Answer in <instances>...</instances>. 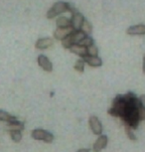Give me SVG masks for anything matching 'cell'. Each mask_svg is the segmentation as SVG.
<instances>
[{
    "label": "cell",
    "instance_id": "8fae6325",
    "mask_svg": "<svg viewBox=\"0 0 145 152\" xmlns=\"http://www.w3.org/2000/svg\"><path fill=\"white\" fill-rule=\"evenodd\" d=\"M53 39L50 37H45V38H41L39 40H37V42L35 43V48L38 50H45L48 49L49 47L53 45Z\"/></svg>",
    "mask_w": 145,
    "mask_h": 152
},
{
    "label": "cell",
    "instance_id": "5bb4252c",
    "mask_svg": "<svg viewBox=\"0 0 145 152\" xmlns=\"http://www.w3.org/2000/svg\"><path fill=\"white\" fill-rule=\"evenodd\" d=\"M71 36H72L74 44H79V43L87 35H86L82 30H74V32L71 34Z\"/></svg>",
    "mask_w": 145,
    "mask_h": 152
},
{
    "label": "cell",
    "instance_id": "d6986e66",
    "mask_svg": "<svg viewBox=\"0 0 145 152\" xmlns=\"http://www.w3.org/2000/svg\"><path fill=\"white\" fill-rule=\"evenodd\" d=\"M85 65H86V63H85L84 59H79L78 60L76 63H75V66H74V68H75V70L77 72H79V73H82V72L85 71Z\"/></svg>",
    "mask_w": 145,
    "mask_h": 152
},
{
    "label": "cell",
    "instance_id": "d4e9b609",
    "mask_svg": "<svg viewBox=\"0 0 145 152\" xmlns=\"http://www.w3.org/2000/svg\"><path fill=\"white\" fill-rule=\"evenodd\" d=\"M142 71H143V73L145 75V55L143 57V64H142Z\"/></svg>",
    "mask_w": 145,
    "mask_h": 152
},
{
    "label": "cell",
    "instance_id": "e0dca14e",
    "mask_svg": "<svg viewBox=\"0 0 145 152\" xmlns=\"http://www.w3.org/2000/svg\"><path fill=\"white\" fill-rule=\"evenodd\" d=\"M81 30L84 32L86 35H90L93 32V26H92V24H90V22H89L86 19L84 21V23H82V26L81 28Z\"/></svg>",
    "mask_w": 145,
    "mask_h": 152
},
{
    "label": "cell",
    "instance_id": "277c9868",
    "mask_svg": "<svg viewBox=\"0 0 145 152\" xmlns=\"http://www.w3.org/2000/svg\"><path fill=\"white\" fill-rule=\"evenodd\" d=\"M85 20H86V18L82 13L74 10L72 12V18H71V26L73 27L74 30H81Z\"/></svg>",
    "mask_w": 145,
    "mask_h": 152
},
{
    "label": "cell",
    "instance_id": "9c48e42d",
    "mask_svg": "<svg viewBox=\"0 0 145 152\" xmlns=\"http://www.w3.org/2000/svg\"><path fill=\"white\" fill-rule=\"evenodd\" d=\"M107 145V136L106 135H98V138L93 143V150L95 152H101L102 149H104Z\"/></svg>",
    "mask_w": 145,
    "mask_h": 152
},
{
    "label": "cell",
    "instance_id": "484cf974",
    "mask_svg": "<svg viewBox=\"0 0 145 152\" xmlns=\"http://www.w3.org/2000/svg\"><path fill=\"white\" fill-rule=\"evenodd\" d=\"M77 152H90V149H87V148H82V149H79V150H78Z\"/></svg>",
    "mask_w": 145,
    "mask_h": 152
},
{
    "label": "cell",
    "instance_id": "7c38bea8",
    "mask_svg": "<svg viewBox=\"0 0 145 152\" xmlns=\"http://www.w3.org/2000/svg\"><path fill=\"white\" fill-rule=\"evenodd\" d=\"M70 51L76 55H78L79 57H82L87 55V48L85 47V46H82L81 44H74L72 47L70 48Z\"/></svg>",
    "mask_w": 145,
    "mask_h": 152
},
{
    "label": "cell",
    "instance_id": "cb8c5ba5",
    "mask_svg": "<svg viewBox=\"0 0 145 152\" xmlns=\"http://www.w3.org/2000/svg\"><path fill=\"white\" fill-rule=\"evenodd\" d=\"M138 102H139V104L145 108V94H142V96L138 97Z\"/></svg>",
    "mask_w": 145,
    "mask_h": 152
},
{
    "label": "cell",
    "instance_id": "5b68a950",
    "mask_svg": "<svg viewBox=\"0 0 145 152\" xmlns=\"http://www.w3.org/2000/svg\"><path fill=\"white\" fill-rule=\"evenodd\" d=\"M89 124L90 129L95 135H101L102 133V124L101 120L98 119V117H96L95 115H92L89 119Z\"/></svg>",
    "mask_w": 145,
    "mask_h": 152
},
{
    "label": "cell",
    "instance_id": "7a4b0ae2",
    "mask_svg": "<svg viewBox=\"0 0 145 152\" xmlns=\"http://www.w3.org/2000/svg\"><path fill=\"white\" fill-rule=\"evenodd\" d=\"M73 10L74 7H72V5L70 3H67V2L64 1H58L48 10L46 16L48 19H54L55 17L61 15L62 13L67 12V11H73Z\"/></svg>",
    "mask_w": 145,
    "mask_h": 152
},
{
    "label": "cell",
    "instance_id": "2e32d148",
    "mask_svg": "<svg viewBox=\"0 0 145 152\" xmlns=\"http://www.w3.org/2000/svg\"><path fill=\"white\" fill-rule=\"evenodd\" d=\"M56 26L57 28H63V27H69L71 26V19L67 17H59L56 20Z\"/></svg>",
    "mask_w": 145,
    "mask_h": 152
},
{
    "label": "cell",
    "instance_id": "9a60e30c",
    "mask_svg": "<svg viewBox=\"0 0 145 152\" xmlns=\"http://www.w3.org/2000/svg\"><path fill=\"white\" fill-rule=\"evenodd\" d=\"M17 117L13 114H10L9 113L5 110H0V121H5V122H11L16 120Z\"/></svg>",
    "mask_w": 145,
    "mask_h": 152
},
{
    "label": "cell",
    "instance_id": "4fadbf2b",
    "mask_svg": "<svg viewBox=\"0 0 145 152\" xmlns=\"http://www.w3.org/2000/svg\"><path fill=\"white\" fill-rule=\"evenodd\" d=\"M25 127V124L23 121H18V120H14V121H11V122H7V125H6V128L8 130H19V131H22L24 129Z\"/></svg>",
    "mask_w": 145,
    "mask_h": 152
},
{
    "label": "cell",
    "instance_id": "8992f818",
    "mask_svg": "<svg viewBox=\"0 0 145 152\" xmlns=\"http://www.w3.org/2000/svg\"><path fill=\"white\" fill-rule=\"evenodd\" d=\"M74 32V29L72 26L69 27H63V28H57L54 32V38L59 41H62L63 39L66 38L67 36H69L71 33Z\"/></svg>",
    "mask_w": 145,
    "mask_h": 152
},
{
    "label": "cell",
    "instance_id": "6da1fadb",
    "mask_svg": "<svg viewBox=\"0 0 145 152\" xmlns=\"http://www.w3.org/2000/svg\"><path fill=\"white\" fill-rule=\"evenodd\" d=\"M124 96H125L126 105L124 113L120 118L123 121L124 125H128L133 129H135L137 128L138 123L140 121L138 117V99L133 93H127L126 94H124Z\"/></svg>",
    "mask_w": 145,
    "mask_h": 152
},
{
    "label": "cell",
    "instance_id": "ac0fdd59",
    "mask_svg": "<svg viewBox=\"0 0 145 152\" xmlns=\"http://www.w3.org/2000/svg\"><path fill=\"white\" fill-rule=\"evenodd\" d=\"M11 138L14 142H20L22 139V133L19 130H10L9 131Z\"/></svg>",
    "mask_w": 145,
    "mask_h": 152
},
{
    "label": "cell",
    "instance_id": "ba28073f",
    "mask_svg": "<svg viewBox=\"0 0 145 152\" xmlns=\"http://www.w3.org/2000/svg\"><path fill=\"white\" fill-rule=\"evenodd\" d=\"M126 33L130 36H142L145 35V24L132 25L127 28Z\"/></svg>",
    "mask_w": 145,
    "mask_h": 152
},
{
    "label": "cell",
    "instance_id": "44dd1931",
    "mask_svg": "<svg viewBox=\"0 0 145 152\" xmlns=\"http://www.w3.org/2000/svg\"><path fill=\"white\" fill-rule=\"evenodd\" d=\"M124 126H125V133H126L127 137L131 140H136V136L134 134V130H133V128L130 127V126H128V125H124Z\"/></svg>",
    "mask_w": 145,
    "mask_h": 152
},
{
    "label": "cell",
    "instance_id": "7402d4cb",
    "mask_svg": "<svg viewBox=\"0 0 145 152\" xmlns=\"http://www.w3.org/2000/svg\"><path fill=\"white\" fill-rule=\"evenodd\" d=\"M98 49L95 44H93V45H90V47H87V55L98 56Z\"/></svg>",
    "mask_w": 145,
    "mask_h": 152
},
{
    "label": "cell",
    "instance_id": "603a6c76",
    "mask_svg": "<svg viewBox=\"0 0 145 152\" xmlns=\"http://www.w3.org/2000/svg\"><path fill=\"white\" fill-rule=\"evenodd\" d=\"M138 117L139 120H145V108L141 107L140 104L138 105Z\"/></svg>",
    "mask_w": 145,
    "mask_h": 152
},
{
    "label": "cell",
    "instance_id": "30bf717a",
    "mask_svg": "<svg viewBox=\"0 0 145 152\" xmlns=\"http://www.w3.org/2000/svg\"><path fill=\"white\" fill-rule=\"evenodd\" d=\"M84 61L86 64H87L89 66L93 68H98L101 67L102 65V60L99 58L98 56H90V55H87L85 57H82Z\"/></svg>",
    "mask_w": 145,
    "mask_h": 152
},
{
    "label": "cell",
    "instance_id": "ffe728a7",
    "mask_svg": "<svg viewBox=\"0 0 145 152\" xmlns=\"http://www.w3.org/2000/svg\"><path fill=\"white\" fill-rule=\"evenodd\" d=\"M79 44H81L82 46H85V47H87H87H90V45H93V39L90 36L87 35V36L85 37V38L82 39V41L79 43Z\"/></svg>",
    "mask_w": 145,
    "mask_h": 152
},
{
    "label": "cell",
    "instance_id": "3957f363",
    "mask_svg": "<svg viewBox=\"0 0 145 152\" xmlns=\"http://www.w3.org/2000/svg\"><path fill=\"white\" fill-rule=\"evenodd\" d=\"M32 137L35 140H42V141L46 142V143H51L54 140V135L49 131L41 129V128H37L32 131Z\"/></svg>",
    "mask_w": 145,
    "mask_h": 152
},
{
    "label": "cell",
    "instance_id": "52a82bcc",
    "mask_svg": "<svg viewBox=\"0 0 145 152\" xmlns=\"http://www.w3.org/2000/svg\"><path fill=\"white\" fill-rule=\"evenodd\" d=\"M37 61H38L39 67H41L45 72H48V73H50V72L53 71V64H52V62L50 61L49 58H48L47 56L39 55L38 59H37Z\"/></svg>",
    "mask_w": 145,
    "mask_h": 152
}]
</instances>
